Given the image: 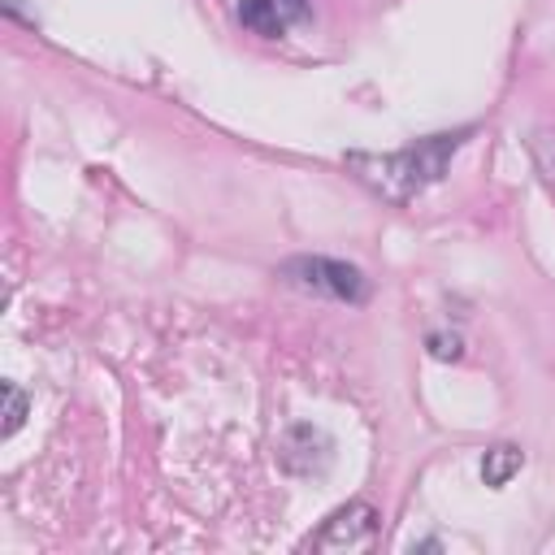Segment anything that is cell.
I'll list each match as a JSON object with an SVG mask.
<instances>
[{
    "label": "cell",
    "instance_id": "52a82bcc",
    "mask_svg": "<svg viewBox=\"0 0 555 555\" xmlns=\"http://www.w3.org/2000/svg\"><path fill=\"white\" fill-rule=\"evenodd\" d=\"M0 390H4V438H13V434L22 429V421H26L30 399H26V390H22L17 382H4Z\"/></svg>",
    "mask_w": 555,
    "mask_h": 555
},
{
    "label": "cell",
    "instance_id": "7a4b0ae2",
    "mask_svg": "<svg viewBox=\"0 0 555 555\" xmlns=\"http://www.w3.org/2000/svg\"><path fill=\"white\" fill-rule=\"evenodd\" d=\"M278 273L295 291H308V295H321L334 304H364L369 299V278L356 264L334 260V256H291V260H282Z\"/></svg>",
    "mask_w": 555,
    "mask_h": 555
},
{
    "label": "cell",
    "instance_id": "3957f363",
    "mask_svg": "<svg viewBox=\"0 0 555 555\" xmlns=\"http://www.w3.org/2000/svg\"><path fill=\"white\" fill-rule=\"evenodd\" d=\"M377 507L373 503H364V499H351V503H343L338 512H330L325 520H321V529L308 538V546L312 551H347V546H364L373 533H377Z\"/></svg>",
    "mask_w": 555,
    "mask_h": 555
},
{
    "label": "cell",
    "instance_id": "8992f818",
    "mask_svg": "<svg viewBox=\"0 0 555 555\" xmlns=\"http://www.w3.org/2000/svg\"><path fill=\"white\" fill-rule=\"evenodd\" d=\"M520 468H525V451L512 447V442H499V447H490V451L481 455V481H486L490 490H503Z\"/></svg>",
    "mask_w": 555,
    "mask_h": 555
},
{
    "label": "cell",
    "instance_id": "ba28073f",
    "mask_svg": "<svg viewBox=\"0 0 555 555\" xmlns=\"http://www.w3.org/2000/svg\"><path fill=\"white\" fill-rule=\"evenodd\" d=\"M429 351L438 360H455L464 347H460V334H429Z\"/></svg>",
    "mask_w": 555,
    "mask_h": 555
},
{
    "label": "cell",
    "instance_id": "6da1fadb",
    "mask_svg": "<svg viewBox=\"0 0 555 555\" xmlns=\"http://www.w3.org/2000/svg\"><path fill=\"white\" fill-rule=\"evenodd\" d=\"M468 139V130H451V134H425L403 152H386V156H369V152H351L347 165L351 173L382 199L390 204H408L421 191H429L434 182H442L451 156L460 152V143Z\"/></svg>",
    "mask_w": 555,
    "mask_h": 555
},
{
    "label": "cell",
    "instance_id": "5b68a950",
    "mask_svg": "<svg viewBox=\"0 0 555 555\" xmlns=\"http://www.w3.org/2000/svg\"><path fill=\"white\" fill-rule=\"evenodd\" d=\"M304 13H308L304 0H238V22H243V30L260 35V39L286 35L295 22H304Z\"/></svg>",
    "mask_w": 555,
    "mask_h": 555
},
{
    "label": "cell",
    "instance_id": "277c9868",
    "mask_svg": "<svg viewBox=\"0 0 555 555\" xmlns=\"http://www.w3.org/2000/svg\"><path fill=\"white\" fill-rule=\"evenodd\" d=\"M330 460H334V438L321 425L299 421L278 442V464L286 473H295V477H321L330 468Z\"/></svg>",
    "mask_w": 555,
    "mask_h": 555
}]
</instances>
